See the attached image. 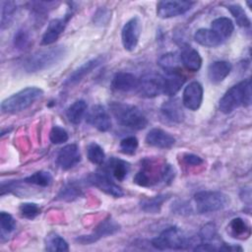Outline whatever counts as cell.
<instances>
[{
    "instance_id": "obj_43",
    "label": "cell",
    "mask_w": 252,
    "mask_h": 252,
    "mask_svg": "<svg viewBox=\"0 0 252 252\" xmlns=\"http://www.w3.org/2000/svg\"><path fill=\"white\" fill-rule=\"evenodd\" d=\"M176 171L174 169V167L171 164H164L163 169H162V175H161V180L165 183V184H170L174 177H175Z\"/></svg>"
},
{
    "instance_id": "obj_11",
    "label": "cell",
    "mask_w": 252,
    "mask_h": 252,
    "mask_svg": "<svg viewBox=\"0 0 252 252\" xmlns=\"http://www.w3.org/2000/svg\"><path fill=\"white\" fill-rule=\"evenodd\" d=\"M88 180L90 183L97 187L99 190L114 198H119L124 195L122 188L119 187L112 180V177L102 168L90 175Z\"/></svg>"
},
{
    "instance_id": "obj_30",
    "label": "cell",
    "mask_w": 252,
    "mask_h": 252,
    "mask_svg": "<svg viewBox=\"0 0 252 252\" xmlns=\"http://www.w3.org/2000/svg\"><path fill=\"white\" fill-rule=\"evenodd\" d=\"M44 244L45 249L50 252H64L69 250V245L67 241L56 232H49L45 237Z\"/></svg>"
},
{
    "instance_id": "obj_32",
    "label": "cell",
    "mask_w": 252,
    "mask_h": 252,
    "mask_svg": "<svg viewBox=\"0 0 252 252\" xmlns=\"http://www.w3.org/2000/svg\"><path fill=\"white\" fill-rule=\"evenodd\" d=\"M52 181H53V177L51 173L44 170L36 171L24 179L25 183L39 186V187H48L52 183Z\"/></svg>"
},
{
    "instance_id": "obj_33",
    "label": "cell",
    "mask_w": 252,
    "mask_h": 252,
    "mask_svg": "<svg viewBox=\"0 0 252 252\" xmlns=\"http://www.w3.org/2000/svg\"><path fill=\"white\" fill-rule=\"evenodd\" d=\"M181 63L180 55L173 52H168L163 54L158 59V65L165 71V72H172L177 71L179 69V64Z\"/></svg>"
},
{
    "instance_id": "obj_8",
    "label": "cell",
    "mask_w": 252,
    "mask_h": 252,
    "mask_svg": "<svg viewBox=\"0 0 252 252\" xmlns=\"http://www.w3.org/2000/svg\"><path fill=\"white\" fill-rule=\"evenodd\" d=\"M120 229V225L111 218L108 217L100 221L94 231L89 235H81L76 238V241L81 244H91L102 237L115 234Z\"/></svg>"
},
{
    "instance_id": "obj_38",
    "label": "cell",
    "mask_w": 252,
    "mask_h": 252,
    "mask_svg": "<svg viewBox=\"0 0 252 252\" xmlns=\"http://www.w3.org/2000/svg\"><path fill=\"white\" fill-rule=\"evenodd\" d=\"M0 222H1V235L2 236H4V234H9L16 229V220L9 213L1 212Z\"/></svg>"
},
{
    "instance_id": "obj_22",
    "label": "cell",
    "mask_w": 252,
    "mask_h": 252,
    "mask_svg": "<svg viewBox=\"0 0 252 252\" xmlns=\"http://www.w3.org/2000/svg\"><path fill=\"white\" fill-rule=\"evenodd\" d=\"M231 68V64L223 60L211 63L208 67V78L210 82L213 84H219L222 82L229 75Z\"/></svg>"
},
{
    "instance_id": "obj_4",
    "label": "cell",
    "mask_w": 252,
    "mask_h": 252,
    "mask_svg": "<svg viewBox=\"0 0 252 252\" xmlns=\"http://www.w3.org/2000/svg\"><path fill=\"white\" fill-rule=\"evenodd\" d=\"M152 245L158 250H184L197 242L194 237H188L179 227L170 226L152 239Z\"/></svg>"
},
{
    "instance_id": "obj_12",
    "label": "cell",
    "mask_w": 252,
    "mask_h": 252,
    "mask_svg": "<svg viewBox=\"0 0 252 252\" xmlns=\"http://www.w3.org/2000/svg\"><path fill=\"white\" fill-rule=\"evenodd\" d=\"M195 2L192 1H159L157 4V16L160 19L174 18L188 12Z\"/></svg>"
},
{
    "instance_id": "obj_14",
    "label": "cell",
    "mask_w": 252,
    "mask_h": 252,
    "mask_svg": "<svg viewBox=\"0 0 252 252\" xmlns=\"http://www.w3.org/2000/svg\"><path fill=\"white\" fill-rule=\"evenodd\" d=\"M87 122L100 132H106L111 128V119L107 110L100 104L91 107L87 113Z\"/></svg>"
},
{
    "instance_id": "obj_35",
    "label": "cell",
    "mask_w": 252,
    "mask_h": 252,
    "mask_svg": "<svg viewBox=\"0 0 252 252\" xmlns=\"http://www.w3.org/2000/svg\"><path fill=\"white\" fill-rule=\"evenodd\" d=\"M226 9L230 12L233 18L236 21V24L242 28L250 27V20L246 15L244 9L238 4H229L226 6Z\"/></svg>"
},
{
    "instance_id": "obj_3",
    "label": "cell",
    "mask_w": 252,
    "mask_h": 252,
    "mask_svg": "<svg viewBox=\"0 0 252 252\" xmlns=\"http://www.w3.org/2000/svg\"><path fill=\"white\" fill-rule=\"evenodd\" d=\"M109 110L116 122L121 126L133 130H142L148 125L146 115L135 105L112 101L109 103Z\"/></svg>"
},
{
    "instance_id": "obj_9",
    "label": "cell",
    "mask_w": 252,
    "mask_h": 252,
    "mask_svg": "<svg viewBox=\"0 0 252 252\" xmlns=\"http://www.w3.org/2000/svg\"><path fill=\"white\" fill-rule=\"evenodd\" d=\"M163 166L159 168L154 163L153 160L149 158L144 159L141 169L134 177V182L142 187H149L158 183V180L161 179Z\"/></svg>"
},
{
    "instance_id": "obj_6",
    "label": "cell",
    "mask_w": 252,
    "mask_h": 252,
    "mask_svg": "<svg viewBox=\"0 0 252 252\" xmlns=\"http://www.w3.org/2000/svg\"><path fill=\"white\" fill-rule=\"evenodd\" d=\"M195 210L199 214H208L224 209L228 203V196L220 191L203 190L194 194Z\"/></svg>"
},
{
    "instance_id": "obj_39",
    "label": "cell",
    "mask_w": 252,
    "mask_h": 252,
    "mask_svg": "<svg viewBox=\"0 0 252 252\" xmlns=\"http://www.w3.org/2000/svg\"><path fill=\"white\" fill-rule=\"evenodd\" d=\"M68 139H69V135L64 128L58 125H55L51 128L49 133V140L52 144H55V145L63 144L67 142Z\"/></svg>"
},
{
    "instance_id": "obj_5",
    "label": "cell",
    "mask_w": 252,
    "mask_h": 252,
    "mask_svg": "<svg viewBox=\"0 0 252 252\" xmlns=\"http://www.w3.org/2000/svg\"><path fill=\"white\" fill-rule=\"evenodd\" d=\"M43 91L37 87H28L5 98L1 102L3 113H18L30 107L35 100L41 97Z\"/></svg>"
},
{
    "instance_id": "obj_19",
    "label": "cell",
    "mask_w": 252,
    "mask_h": 252,
    "mask_svg": "<svg viewBox=\"0 0 252 252\" xmlns=\"http://www.w3.org/2000/svg\"><path fill=\"white\" fill-rule=\"evenodd\" d=\"M160 112L166 120L172 123H181L185 117L182 104L180 100L175 97L164 101L160 107Z\"/></svg>"
},
{
    "instance_id": "obj_15",
    "label": "cell",
    "mask_w": 252,
    "mask_h": 252,
    "mask_svg": "<svg viewBox=\"0 0 252 252\" xmlns=\"http://www.w3.org/2000/svg\"><path fill=\"white\" fill-rule=\"evenodd\" d=\"M203 87L197 82L193 81L189 83L182 94V104L189 110H197L202 104L203 101Z\"/></svg>"
},
{
    "instance_id": "obj_20",
    "label": "cell",
    "mask_w": 252,
    "mask_h": 252,
    "mask_svg": "<svg viewBox=\"0 0 252 252\" xmlns=\"http://www.w3.org/2000/svg\"><path fill=\"white\" fill-rule=\"evenodd\" d=\"M112 178L117 181H123L130 172V163L118 158H110L102 167Z\"/></svg>"
},
{
    "instance_id": "obj_27",
    "label": "cell",
    "mask_w": 252,
    "mask_h": 252,
    "mask_svg": "<svg viewBox=\"0 0 252 252\" xmlns=\"http://www.w3.org/2000/svg\"><path fill=\"white\" fill-rule=\"evenodd\" d=\"M169 198V194H160L152 198H145L140 202L142 211L147 214H159L164 202Z\"/></svg>"
},
{
    "instance_id": "obj_45",
    "label": "cell",
    "mask_w": 252,
    "mask_h": 252,
    "mask_svg": "<svg viewBox=\"0 0 252 252\" xmlns=\"http://www.w3.org/2000/svg\"><path fill=\"white\" fill-rule=\"evenodd\" d=\"M183 160L187 165H192V166H197L203 163V159L194 154H185L183 156Z\"/></svg>"
},
{
    "instance_id": "obj_31",
    "label": "cell",
    "mask_w": 252,
    "mask_h": 252,
    "mask_svg": "<svg viewBox=\"0 0 252 252\" xmlns=\"http://www.w3.org/2000/svg\"><path fill=\"white\" fill-rule=\"evenodd\" d=\"M82 188L78 183L69 182L66 183L59 191L57 195V199L61 201H74L82 195Z\"/></svg>"
},
{
    "instance_id": "obj_13",
    "label": "cell",
    "mask_w": 252,
    "mask_h": 252,
    "mask_svg": "<svg viewBox=\"0 0 252 252\" xmlns=\"http://www.w3.org/2000/svg\"><path fill=\"white\" fill-rule=\"evenodd\" d=\"M72 15H73V8L69 9L63 18L54 19L51 22H49L44 33L42 34L41 44L50 45L54 43L58 39L60 34L64 32L69 20L72 18Z\"/></svg>"
},
{
    "instance_id": "obj_7",
    "label": "cell",
    "mask_w": 252,
    "mask_h": 252,
    "mask_svg": "<svg viewBox=\"0 0 252 252\" xmlns=\"http://www.w3.org/2000/svg\"><path fill=\"white\" fill-rule=\"evenodd\" d=\"M164 77L156 72L144 74L138 82L137 92L146 98H153L163 93Z\"/></svg>"
},
{
    "instance_id": "obj_26",
    "label": "cell",
    "mask_w": 252,
    "mask_h": 252,
    "mask_svg": "<svg viewBox=\"0 0 252 252\" xmlns=\"http://www.w3.org/2000/svg\"><path fill=\"white\" fill-rule=\"evenodd\" d=\"M227 232L236 239H247L251 235L250 225L241 218H235L230 220L227 225Z\"/></svg>"
},
{
    "instance_id": "obj_24",
    "label": "cell",
    "mask_w": 252,
    "mask_h": 252,
    "mask_svg": "<svg viewBox=\"0 0 252 252\" xmlns=\"http://www.w3.org/2000/svg\"><path fill=\"white\" fill-rule=\"evenodd\" d=\"M194 39L197 43L205 47H217L223 41V39L211 29L197 30L194 33Z\"/></svg>"
},
{
    "instance_id": "obj_37",
    "label": "cell",
    "mask_w": 252,
    "mask_h": 252,
    "mask_svg": "<svg viewBox=\"0 0 252 252\" xmlns=\"http://www.w3.org/2000/svg\"><path fill=\"white\" fill-rule=\"evenodd\" d=\"M19 212L23 218L28 220H33L40 214L41 210L37 204L27 202L20 205Z\"/></svg>"
},
{
    "instance_id": "obj_1",
    "label": "cell",
    "mask_w": 252,
    "mask_h": 252,
    "mask_svg": "<svg viewBox=\"0 0 252 252\" xmlns=\"http://www.w3.org/2000/svg\"><path fill=\"white\" fill-rule=\"evenodd\" d=\"M67 49L64 45H56L37 50L25 59L23 69L27 73H35L46 70L60 62L65 57Z\"/></svg>"
},
{
    "instance_id": "obj_17",
    "label": "cell",
    "mask_w": 252,
    "mask_h": 252,
    "mask_svg": "<svg viewBox=\"0 0 252 252\" xmlns=\"http://www.w3.org/2000/svg\"><path fill=\"white\" fill-rule=\"evenodd\" d=\"M103 62L102 56H97L95 58L90 59L84 64H82L80 67H78L74 72H72L69 77L64 82V86L71 87L77 85L79 82H81L88 74H90L93 70L97 68L101 63Z\"/></svg>"
},
{
    "instance_id": "obj_18",
    "label": "cell",
    "mask_w": 252,
    "mask_h": 252,
    "mask_svg": "<svg viewBox=\"0 0 252 252\" xmlns=\"http://www.w3.org/2000/svg\"><path fill=\"white\" fill-rule=\"evenodd\" d=\"M145 141L148 145L158 149H170L175 144V138L168 132L159 128L150 130Z\"/></svg>"
},
{
    "instance_id": "obj_34",
    "label": "cell",
    "mask_w": 252,
    "mask_h": 252,
    "mask_svg": "<svg viewBox=\"0 0 252 252\" xmlns=\"http://www.w3.org/2000/svg\"><path fill=\"white\" fill-rule=\"evenodd\" d=\"M17 10V4L14 1H1V29L7 28L13 20Z\"/></svg>"
},
{
    "instance_id": "obj_2",
    "label": "cell",
    "mask_w": 252,
    "mask_h": 252,
    "mask_svg": "<svg viewBox=\"0 0 252 252\" xmlns=\"http://www.w3.org/2000/svg\"><path fill=\"white\" fill-rule=\"evenodd\" d=\"M251 100V80L250 78H247L225 92L220 99L219 108L222 113L228 114L240 106H249Z\"/></svg>"
},
{
    "instance_id": "obj_29",
    "label": "cell",
    "mask_w": 252,
    "mask_h": 252,
    "mask_svg": "<svg viewBox=\"0 0 252 252\" xmlns=\"http://www.w3.org/2000/svg\"><path fill=\"white\" fill-rule=\"evenodd\" d=\"M87 108V102L84 99H78L67 108L66 116L71 123L79 124L86 115Z\"/></svg>"
},
{
    "instance_id": "obj_21",
    "label": "cell",
    "mask_w": 252,
    "mask_h": 252,
    "mask_svg": "<svg viewBox=\"0 0 252 252\" xmlns=\"http://www.w3.org/2000/svg\"><path fill=\"white\" fill-rule=\"evenodd\" d=\"M139 79L128 72H117L111 81V86L114 90L129 93L137 90Z\"/></svg>"
},
{
    "instance_id": "obj_41",
    "label": "cell",
    "mask_w": 252,
    "mask_h": 252,
    "mask_svg": "<svg viewBox=\"0 0 252 252\" xmlns=\"http://www.w3.org/2000/svg\"><path fill=\"white\" fill-rule=\"evenodd\" d=\"M13 43L14 46L18 49H26L29 46L30 43V34L29 32L24 30V29H20L16 32V33L14 34L13 37Z\"/></svg>"
},
{
    "instance_id": "obj_10",
    "label": "cell",
    "mask_w": 252,
    "mask_h": 252,
    "mask_svg": "<svg viewBox=\"0 0 252 252\" xmlns=\"http://www.w3.org/2000/svg\"><path fill=\"white\" fill-rule=\"evenodd\" d=\"M142 32V24L139 17L135 16L128 20L121 31V41L125 50L133 51L139 42Z\"/></svg>"
},
{
    "instance_id": "obj_42",
    "label": "cell",
    "mask_w": 252,
    "mask_h": 252,
    "mask_svg": "<svg viewBox=\"0 0 252 252\" xmlns=\"http://www.w3.org/2000/svg\"><path fill=\"white\" fill-rule=\"evenodd\" d=\"M110 11L107 10V9H104V8H100L96 11V13L94 14V22L96 24V25H99V26H103V25H106L109 20H110Z\"/></svg>"
},
{
    "instance_id": "obj_25",
    "label": "cell",
    "mask_w": 252,
    "mask_h": 252,
    "mask_svg": "<svg viewBox=\"0 0 252 252\" xmlns=\"http://www.w3.org/2000/svg\"><path fill=\"white\" fill-rule=\"evenodd\" d=\"M180 60L181 63L183 64V66L192 72H196L198 71L201 66H202V58L201 55L199 54V52L190 47H184L180 53Z\"/></svg>"
},
{
    "instance_id": "obj_36",
    "label": "cell",
    "mask_w": 252,
    "mask_h": 252,
    "mask_svg": "<svg viewBox=\"0 0 252 252\" xmlns=\"http://www.w3.org/2000/svg\"><path fill=\"white\" fill-rule=\"evenodd\" d=\"M87 155H88L89 160L94 164H97V165L102 164L105 158V153L103 149L94 142L88 145Z\"/></svg>"
},
{
    "instance_id": "obj_23",
    "label": "cell",
    "mask_w": 252,
    "mask_h": 252,
    "mask_svg": "<svg viewBox=\"0 0 252 252\" xmlns=\"http://www.w3.org/2000/svg\"><path fill=\"white\" fill-rule=\"evenodd\" d=\"M167 76L164 77V86H163V93L168 96H173L176 94L181 87L185 82V77L182 75L180 70L166 72Z\"/></svg>"
},
{
    "instance_id": "obj_28",
    "label": "cell",
    "mask_w": 252,
    "mask_h": 252,
    "mask_svg": "<svg viewBox=\"0 0 252 252\" xmlns=\"http://www.w3.org/2000/svg\"><path fill=\"white\" fill-rule=\"evenodd\" d=\"M211 30L217 32L224 40L232 34L234 31V25L229 18L220 17L211 23Z\"/></svg>"
},
{
    "instance_id": "obj_40",
    "label": "cell",
    "mask_w": 252,
    "mask_h": 252,
    "mask_svg": "<svg viewBox=\"0 0 252 252\" xmlns=\"http://www.w3.org/2000/svg\"><path fill=\"white\" fill-rule=\"evenodd\" d=\"M139 142L134 136H129L120 141V151L125 155H134L138 149Z\"/></svg>"
},
{
    "instance_id": "obj_44",
    "label": "cell",
    "mask_w": 252,
    "mask_h": 252,
    "mask_svg": "<svg viewBox=\"0 0 252 252\" xmlns=\"http://www.w3.org/2000/svg\"><path fill=\"white\" fill-rule=\"evenodd\" d=\"M172 211L179 215H188L192 213V208L185 202H176L172 206Z\"/></svg>"
},
{
    "instance_id": "obj_16",
    "label": "cell",
    "mask_w": 252,
    "mask_h": 252,
    "mask_svg": "<svg viewBox=\"0 0 252 252\" xmlns=\"http://www.w3.org/2000/svg\"><path fill=\"white\" fill-rule=\"evenodd\" d=\"M80 160L81 155L76 144L64 146L57 155V164L64 170L74 167L80 162Z\"/></svg>"
}]
</instances>
